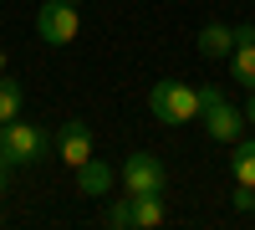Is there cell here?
I'll use <instances>...</instances> for the list:
<instances>
[{"instance_id": "obj_1", "label": "cell", "mask_w": 255, "mask_h": 230, "mask_svg": "<svg viewBox=\"0 0 255 230\" xmlns=\"http://www.w3.org/2000/svg\"><path fill=\"white\" fill-rule=\"evenodd\" d=\"M148 113L158 123H168V128H184V123L199 118V87L163 77V82H153V92H148Z\"/></svg>"}, {"instance_id": "obj_2", "label": "cell", "mask_w": 255, "mask_h": 230, "mask_svg": "<svg viewBox=\"0 0 255 230\" xmlns=\"http://www.w3.org/2000/svg\"><path fill=\"white\" fill-rule=\"evenodd\" d=\"M199 123L215 143H235L245 138V108H235L220 87H199Z\"/></svg>"}, {"instance_id": "obj_3", "label": "cell", "mask_w": 255, "mask_h": 230, "mask_svg": "<svg viewBox=\"0 0 255 230\" xmlns=\"http://www.w3.org/2000/svg\"><path fill=\"white\" fill-rule=\"evenodd\" d=\"M0 154H5L15 169L41 164V159L51 154V133L36 128V123H26V118H10V123H0Z\"/></svg>"}, {"instance_id": "obj_4", "label": "cell", "mask_w": 255, "mask_h": 230, "mask_svg": "<svg viewBox=\"0 0 255 230\" xmlns=\"http://www.w3.org/2000/svg\"><path fill=\"white\" fill-rule=\"evenodd\" d=\"M82 31V0H41L36 10V36L46 46H72Z\"/></svg>"}, {"instance_id": "obj_5", "label": "cell", "mask_w": 255, "mask_h": 230, "mask_svg": "<svg viewBox=\"0 0 255 230\" xmlns=\"http://www.w3.org/2000/svg\"><path fill=\"white\" fill-rule=\"evenodd\" d=\"M118 179H123L128 195H163V190H168V169H163V159H158V154H143V149L123 159Z\"/></svg>"}, {"instance_id": "obj_6", "label": "cell", "mask_w": 255, "mask_h": 230, "mask_svg": "<svg viewBox=\"0 0 255 230\" xmlns=\"http://www.w3.org/2000/svg\"><path fill=\"white\" fill-rule=\"evenodd\" d=\"M56 159H61V164H72V169L92 159V128H87L82 118H67V123L56 128Z\"/></svg>"}, {"instance_id": "obj_7", "label": "cell", "mask_w": 255, "mask_h": 230, "mask_svg": "<svg viewBox=\"0 0 255 230\" xmlns=\"http://www.w3.org/2000/svg\"><path fill=\"white\" fill-rule=\"evenodd\" d=\"M113 184H118V174H113L97 154H92L87 164H77V190L87 195V200H108V195H113Z\"/></svg>"}, {"instance_id": "obj_8", "label": "cell", "mask_w": 255, "mask_h": 230, "mask_svg": "<svg viewBox=\"0 0 255 230\" xmlns=\"http://www.w3.org/2000/svg\"><path fill=\"white\" fill-rule=\"evenodd\" d=\"M194 46H199V56H209V61H230V51H235V26L209 20V26L194 36Z\"/></svg>"}, {"instance_id": "obj_9", "label": "cell", "mask_w": 255, "mask_h": 230, "mask_svg": "<svg viewBox=\"0 0 255 230\" xmlns=\"http://www.w3.org/2000/svg\"><path fill=\"white\" fill-rule=\"evenodd\" d=\"M163 220H168L163 195H133V225H138V230H158Z\"/></svg>"}, {"instance_id": "obj_10", "label": "cell", "mask_w": 255, "mask_h": 230, "mask_svg": "<svg viewBox=\"0 0 255 230\" xmlns=\"http://www.w3.org/2000/svg\"><path fill=\"white\" fill-rule=\"evenodd\" d=\"M230 174H235V184H250L255 190V138H235L230 143Z\"/></svg>"}, {"instance_id": "obj_11", "label": "cell", "mask_w": 255, "mask_h": 230, "mask_svg": "<svg viewBox=\"0 0 255 230\" xmlns=\"http://www.w3.org/2000/svg\"><path fill=\"white\" fill-rule=\"evenodd\" d=\"M230 72H235V82L245 92L255 87V41H240V46L230 51Z\"/></svg>"}, {"instance_id": "obj_12", "label": "cell", "mask_w": 255, "mask_h": 230, "mask_svg": "<svg viewBox=\"0 0 255 230\" xmlns=\"http://www.w3.org/2000/svg\"><path fill=\"white\" fill-rule=\"evenodd\" d=\"M20 108H26V92H20V82L0 72V123H10V118H20Z\"/></svg>"}, {"instance_id": "obj_13", "label": "cell", "mask_w": 255, "mask_h": 230, "mask_svg": "<svg viewBox=\"0 0 255 230\" xmlns=\"http://www.w3.org/2000/svg\"><path fill=\"white\" fill-rule=\"evenodd\" d=\"M102 225H108V230H133V195L108 200V210H102Z\"/></svg>"}, {"instance_id": "obj_14", "label": "cell", "mask_w": 255, "mask_h": 230, "mask_svg": "<svg viewBox=\"0 0 255 230\" xmlns=\"http://www.w3.org/2000/svg\"><path fill=\"white\" fill-rule=\"evenodd\" d=\"M10 169H15V164H10L5 154H0V200H5V179H10Z\"/></svg>"}, {"instance_id": "obj_15", "label": "cell", "mask_w": 255, "mask_h": 230, "mask_svg": "<svg viewBox=\"0 0 255 230\" xmlns=\"http://www.w3.org/2000/svg\"><path fill=\"white\" fill-rule=\"evenodd\" d=\"M245 128H255V87H250V97H245Z\"/></svg>"}, {"instance_id": "obj_16", "label": "cell", "mask_w": 255, "mask_h": 230, "mask_svg": "<svg viewBox=\"0 0 255 230\" xmlns=\"http://www.w3.org/2000/svg\"><path fill=\"white\" fill-rule=\"evenodd\" d=\"M0 225H5V210H0Z\"/></svg>"}, {"instance_id": "obj_17", "label": "cell", "mask_w": 255, "mask_h": 230, "mask_svg": "<svg viewBox=\"0 0 255 230\" xmlns=\"http://www.w3.org/2000/svg\"><path fill=\"white\" fill-rule=\"evenodd\" d=\"M0 67H5V56H0Z\"/></svg>"}, {"instance_id": "obj_18", "label": "cell", "mask_w": 255, "mask_h": 230, "mask_svg": "<svg viewBox=\"0 0 255 230\" xmlns=\"http://www.w3.org/2000/svg\"><path fill=\"white\" fill-rule=\"evenodd\" d=\"M250 210H255V205H250Z\"/></svg>"}, {"instance_id": "obj_19", "label": "cell", "mask_w": 255, "mask_h": 230, "mask_svg": "<svg viewBox=\"0 0 255 230\" xmlns=\"http://www.w3.org/2000/svg\"><path fill=\"white\" fill-rule=\"evenodd\" d=\"M250 5H255V0H250Z\"/></svg>"}]
</instances>
